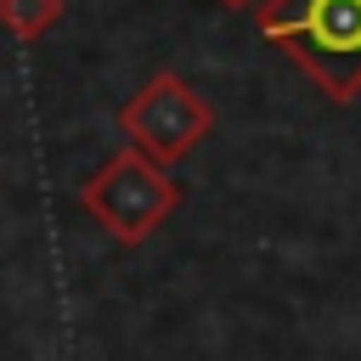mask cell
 <instances>
[{"mask_svg":"<svg viewBox=\"0 0 361 361\" xmlns=\"http://www.w3.org/2000/svg\"><path fill=\"white\" fill-rule=\"evenodd\" d=\"M226 6H248V11H254V6H259V0H226Z\"/></svg>","mask_w":361,"mask_h":361,"instance_id":"obj_5","label":"cell"},{"mask_svg":"<svg viewBox=\"0 0 361 361\" xmlns=\"http://www.w3.org/2000/svg\"><path fill=\"white\" fill-rule=\"evenodd\" d=\"M214 130V107L197 96L192 79H180L175 68H158L124 107H118V135L130 147H141L152 164L175 169L180 158H192Z\"/></svg>","mask_w":361,"mask_h":361,"instance_id":"obj_3","label":"cell"},{"mask_svg":"<svg viewBox=\"0 0 361 361\" xmlns=\"http://www.w3.org/2000/svg\"><path fill=\"white\" fill-rule=\"evenodd\" d=\"M68 17V0H0V28L17 39H45L56 23Z\"/></svg>","mask_w":361,"mask_h":361,"instance_id":"obj_4","label":"cell"},{"mask_svg":"<svg viewBox=\"0 0 361 361\" xmlns=\"http://www.w3.org/2000/svg\"><path fill=\"white\" fill-rule=\"evenodd\" d=\"M79 209H85L113 243L135 248V243H147V237L180 209V180H175L164 164H152L141 147L124 141L96 175H85Z\"/></svg>","mask_w":361,"mask_h":361,"instance_id":"obj_2","label":"cell"},{"mask_svg":"<svg viewBox=\"0 0 361 361\" xmlns=\"http://www.w3.org/2000/svg\"><path fill=\"white\" fill-rule=\"evenodd\" d=\"M259 39H271L327 102L361 96V0H259Z\"/></svg>","mask_w":361,"mask_h":361,"instance_id":"obj_1","label":"cell"}]
</instances>
